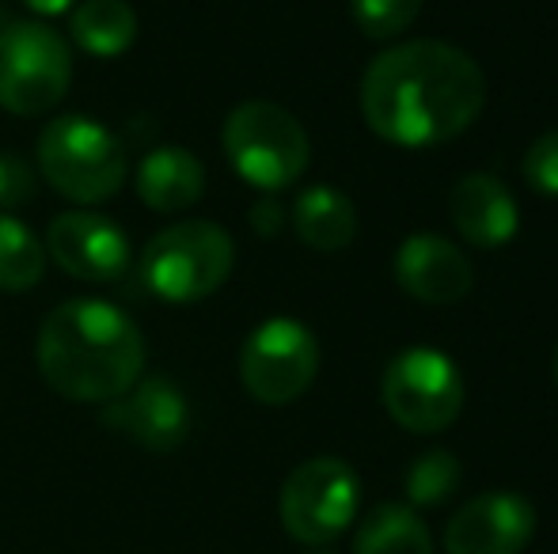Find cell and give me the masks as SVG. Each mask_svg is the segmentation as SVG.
Returning a JSON list of instances; mask_svg holds the SVG:
<instances>
[{
	"label": "cell",
	"mask_w": 558,
	"mask_h": 554,
	"mask_svg": "<svg viewBox=\"0 0 558 554\" xmlns=\"http://www.w3.org/2000/svg\"><path fill=\"white\" fill-rule=\"evenodd\" d=\"M536 535V509L513 490L478 494L448 520V554H521Z\"/></svg>",
	"instance_id": "11"
},
{
	"label": "cell",
	"mask_w": 558,
	"mask_h": 554,
	"mask_svg": "<svg viewBox=\"0 0 558 554\" xmlns=\"http://www.w3.org/2000/svg\"><path fill=\"white\" fill-rule=\"evenodd\" d=\"M38 369L73 403H111L145 369V338L107 300H65L43 319Z\"/></svg>",
	"instance_id": "2"
},
{
	"label": "cell",
	"mask_w": 558,
	"mask_h": 554,
	"mask_svg": "<svg viewBox=\"0 0 558 554\" xmlns=\"http://www.w3.org/2000/svg\"><path fill=\"white\" fill-rule=\"evenodd\" d=\"M35 198V171L12 152H0V213Z\"/></svg>",
	"instance_id": "23"
},
{
	"label": "cell",
	"mask_w": 558,
	"mask_h": 554,
	"mask_svg": "<svg viewBox=\"0 0 558 554\" xmlns=\"http://www.w3.org/2000/svg\"><path fill=\"white\" fill-rule=\"evenodd\" d=\"M38 171L58 194L96 206L122 190L125 148L104 122L65 114L38 134Z\"/></svg>",
	"instance_id": "4"
},
{
	"label": "cell",
	"mask_w": 558,
	"mask_h": 554,
	"mask_svg": "<svg viewBox=\"0 0 558 554\" xmlns=\"http://www.w3.org/2000/svg\"><path fill=\"white\" fill-rule=\"evenodd\" d=\"M251 224H255L258 236H278L281 224H286V213L274 198H263L255 209H251Z\"/></svg>",
	"instance_id": "24"
},
{
	"label": "cell",
	"mask_w": 558,
	"mask_h": 554,
	"mask_svg": "<svg viewBox=\"0 0 558 554\" xmlns=\"http://www.w3.org/2000/svg\"><path fill=\"white\" fill-rule=\"evenodd\" d=\"M353 554H434V540L411 505H380L361 520Z\"/></svg>",
	"instance_id": "18"
},
{
	"label": "cell",
	"mask_w": 558,
	"mask_h": 554,
	"mask_svg": "<svg viewBox=\"0 0 558 554\" xmlns=\"http://www.w3.org/2000/svg\"><path fill=\"white\" fill-rule=\"evenodd\" d=\"M524 178L547 198H558V130H547L524 156Z\"/></svg>",
	"instance_id": "22"
},
{
	"label": "cell",
	"mask_w": 558,
	"mask_h": 554,
	"mask_svg": "<svg viewBox=\"0 0 558 554\" xmlns=\"http://www.w3.org/2000/svg\"><path fill=\"white\" fill-rule=\"evenodd\" d=\"M396 278L407 296L434 304V308L463 300L475 285V270H471L468 255L434 232L403 239L396 255Z\"/></svg>",
	"instance_id": "13"
},
{
	"label": "cell",
	"mask_w": 558,
	"mask_h": 554,
	"mask_svg": "<svg viewBox=\"0 0 558 554\" xmlns=\"http://www.w3.org/2000/svg\"><path fill=\"white\" fill-rule=\"evenodd\" d=\"M69 35L92 58H118L137 38V12L125 0H81L69 20Z\"/></svg>",
	"instance_id": "17"
},
{
	"label": "cell",
	"mask_w": 558,
	"mask_h": 554,
	"mask_svg": "<svg viewBox=\"0 0 558 554\" xmlns=\"http://www.w3.org/2000/svg\"><path fill=\"white\" fill-rule=\"evenodd\" d=\"M460 459L445 448H434L407 467V497L422 509L445 505L460 490Z\"/></svg>",
	"instance_id": "20"
},
{
	"label": "cell",
	"mask_w": 558,
	"mask_h": 554,
	"mask_svg": "<svg viewBox=\"0 0 558 554\" xmlns=\"http://www.w3.org/2000/svg\"><path fill=\"white\" fill-rule=\"evenodd\" d=\"M23 4L38 15H61V12H69V8L81 4V0H23Z\"/></svg>",
	"instance_id": "25"
},
{
	"label": "cell",
	"mask_w": 558,
	"mask_h": 554,
	"mask_svg": "<svg viewBox=\"0 0 558 554\" xmlns=\"http://www.w3.org/2000/svg\"><path fill=\"white\" fill-rule=\"evenodd\" d=\"M422 12V0H350V15L365 38H399Z\"/></svg>",
	"instance_id": "21"
},
{
	"label": "cell",
	"mask_w": 558,
	"mask_h": 554,
	"mask_svg": "<svg viewBox=\"0 0 558 554\" xmlns=\"http://www.w3.org/2000/svg\"><path fill=\"white\" fill-rule=\"evenodd\" d=\"M319 372V342L296 319H266L251 331L240 354V380L251 399L266 407H286L301 399Z\"/></svg>",
	"instance_id": "9"
},
{
	"label": "cell",
	"mask_w": 558,
	"mask_h": 554,
	"mask_svg": "<svg viewBox=\"0 0 558 554\" xmlns=\"http://www.w3.org/2000/svg\"><path fill=\"white\" fill-rule=\"evenodd\" d=\"M46 255L76 281H96V285H111V281L130 274V236L99 213H61L53 217L50 232H46Z\"/></svg>",
	"instance_id": "10"
},
{
	"label": "cell",
	"mask_w": 558,
	"mask_h": 554,
	"mask_svg": "<svg viewBox=\"0 0 558 554\" xmlns=\"http://www.w3.org/2000/svg\"><path fill=\"white\" fill-rule=\"evenodd\" d=\"M225 156L243 183L278 194L308 171L312 140L286 107L247 99L225 122Z\"/></svg>",
	"instance_id": "3"
},
{
	"label": "cell",
	"mask_w": 558,
	"mask_h": 554,
	"mask_svg": "<svg viewBox=\"0 0 558 554\" xmlns=\"http://www.w3.org/2000/svg\"><path fill=\"white\" fill-rule=\"evenodd\" d=\"M73 81L65 38L46 23H8L0 30V107L35 119L61 103Z\"/></svg>",
	"instance_id": "6"
},
{
	"label": "cell",
	"mask_w": 558,
	"mask_h": 554,
	"mask_svg": "<svg viewBox=\"0 0 558 554\" xmlns=\"http://www.w3.org/2000/svg\"><path fill=\"white\" fill-rule=\"evenodd\" d=\"M46 274V244L20 221L0 213V288L27 293Z\"/></svg>",
	"instance_id": "19"
},
{
	"label": "cell",
	"mask_w": 558,
	"mask_h": 554,
	"mask_svg": "<svg viewBox=\"0 0 558 554\" xmlns=\"http://www.w3.org/2000/svg\"><path fill=\"white\" fill-rule=\"evenodd\" d=\"M8 27V23H4V15H0V30H4Z\"/></svg>",
	"instance_id": "28"
},
{
	"label": "cell",
	"mask_w": 558,
	"mask_h": 554,
	"mask_svg": "<svg viewBox=\"0 0 558 554\" xmlns=\"http://www.w3.org/2000/svg\"><path fill=\"white\" fill-rule=\"evenodd\" d=\"M206 190V168L186 148H153L137 168V194L156 213L191 209Z\"/></svg>",
	"instance_id": "15"
},
{
	"label": "cell",
	"mask_w": 558,
	"mask_h": 554,
	"mask_svg": "<svg viewBox=\"0 0 558 554\" xmlns=\"http://www.w3.org/2000/svg\"><path fill=\"white\" fill-rule=\"evenodd\" d=\"M293 229L312 251H342L357 236V209L335 186H308L293 206Z\"/></svg>",
	"instance_id": "16"
},
{
	"label": "cell",
	"mask_w": 558,
	"mask_h": 554,
	"mask_svg": "<svg viewBox=\"0 0 558 554\" xmlns=\"http://www.w3.org/2000/svg\"><path fill=\"white\" fill-rule=\"evenodd\" d=\"M483 103L486 76L478 61L437 38L391 46L361 76V114L388 145H445L475 126Z\"/></svg>",
	"instance_id": "1"
},
{
	"label": "cell",
	"mask_w": 558,
	"mask_h": 554,
	"mask_svg": "<svg viewBox=\"0 0 558 554\" xmlns=\"http://www.w3.org/2000/svg\"><path fill=\"white\" fill-rule=\"evenodd\" d=\"M308 554H335V551H308Z\"/></svg>",
	"instance_id": "27"
},
{
	"label": "cell",
	"mask_w": 558,
	"mask_h": 554,
	"mask_svg": "<svg viewBox=\"0 0 558 554\" xmlns=\"http://www.w3.org/2000/svg\"><path fill=\"white\" fill-rule=\"evenodd\" d=\"M555 384H558V349H555Z\"/></svg>",
	"instance_id": "26"
},
{
	"label": "cell",
	"mask_w": 558,
	"mask_h": 554,
	"mask_svg": "<svg viewBox=\"0 0 558 554\" xmlns=\"http://www.w3.org/2000/svg\"><path fill=\"white\" fill-rule=\"evenodd\" d=\"M361 505V479L345 459H304L281 487V528L304 547H324L353 525Z\"/></svg>",
	"instance_id": "7"
},
{
	"label": "cell",
	"mask_w": 558,
	"mask_h": 554,
	"mask_svg": "<svg viewBox=\"0 0 558 554\" xmlns=\"http://www.w3.org/2000/svg\"><path fill=\"white\" fill-rule=\"evenodd\" d=\"M380 399L407 433H441L463 410V377L441 349H403L384 369Z\"/></svg>",
	"instance_id": "8"
},
{
	"label": "cell",
	"mask_w": 558,
	"mask_h": 554,
	"mask_svg": "<svg viewBox=\"0 0 558 554\" xmlns=\"http://www.w3.org/2000/svg\"><path fill=\"white\" fill-rule=\"evenodd\" d=\"M104 421L148 452H171L191 433V407L186 395L168 377L133 380L118 399L107 403Z\"/></svg>",
	"instance_id": "12"
},
{
	"label": "cell",
	"mask_w": 558,
	"mask_h": 554,
	"mask_svg": "<svg viewBox=\"0 0 558 554\" xmlns=\"http://www.w3.org/2000/svg\"><path fill=\"white\" fill-rule=\"evenodd\" d=\"M448 213H452V224L463 236V244L478 247V251L506 247L517 236V224H521L513 194L506 190L498 175H486V171H471L452 186Z\"/></svg>",
	"instance_id": "14"
},
{
	"label": "cell",
	"mask_w": 558,
	"mask_h": 554,
	"mask_svg": "<svg viewBox=\"0 0 558 554\" xmlns=\"http://www.w3.org/2000/svg\"><path fill=\"white\" fill-rule=\"evenodd\" d=\"M235 244L221 224L179 221L156 232L141 255V278L171 304H194L214 296L232 278Z\"/></svg>",
	"instance_id": "5"
}]
</instances>
